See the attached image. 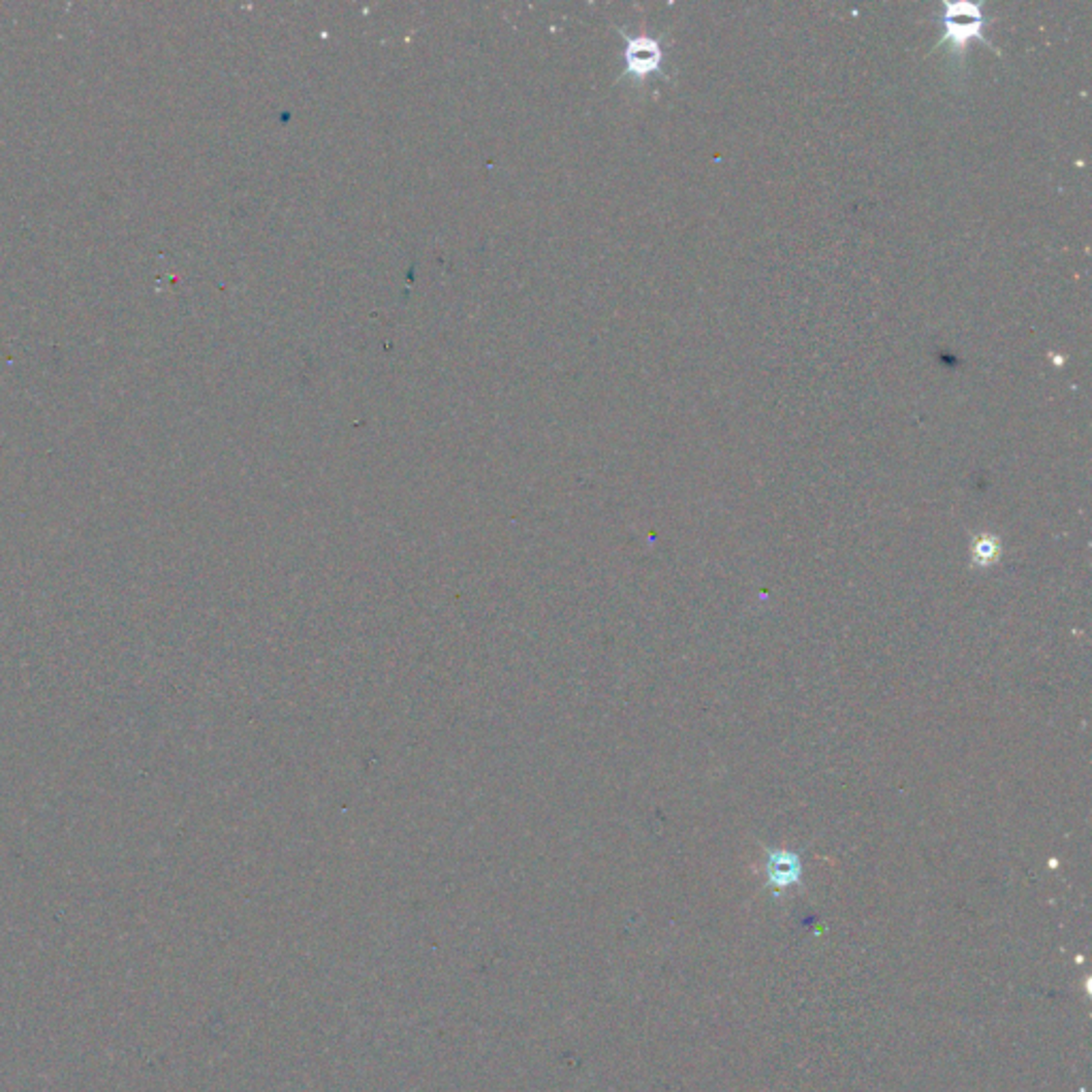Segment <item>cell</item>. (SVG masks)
I'll use <instances>...</instances> for the list:
<instances>
[{
	"mask_svg": "<svg viewBox=\"0 0 1092 1092\" xmlns=\"http://www.w3.org/2000/svg\"><path fill=\"white\" fill-rule=\"evenodd\" d=\"M943 11L945 35L939 43H951L958 54H965L967 45L975 39L990 45V41L981 35L984 15L977 3H943Z\"/></svg>",
	"mask_w": 1092,
	"mask_h": 1092,
	"instance_id": "cell-1",
	"label": "cell"
},
{
	"mask_svg": "<svg viewBox=\"0 0 1092 1092\" xmlns=\"http://www.w3.org/2000/svg\"><path fill=\"white\" fill-rule=\"evenodd\" d=\"M661 62H664V52H661L659 43L653 37L649 35L627 37V48H625L627 73L634 75L636 80H645L651 73L659 71Z\"/></svg>",
	"mask_w": 1092,
	"mask_h": 1092,
	"instance_id": "cell-2",
	"label": "cell"
},
{
	"mask_svg": "<svg viewBox=\"0 0 1092 1092\" xmlns=\"http://www.w3.org/2000/svg\"><path fill=\"white\" fill-rule=\"evenodd\" d=\"M799 857L789 851H777L771 857V881L777 885H789L799 877Z\"/></svg>",
	"mask_w": 1092,
	"mask_h": 1092,
	"instance_id": "cell-3",
	"label": "cell"
},
{
	"mask_svg": "<svg viewBox=\"0 0 1092 1092\" xmlns=\"http://www.w3.org/2000/svg\"><path fill=\"white\" fill-rule=\"evenodd\" d=\"M1001 553V544L995 536H984L973 547V561L977 566H990L995 564Z\"/></svg>",
	"mask_w": 1092,
	"mask_h": 1092,
	"instance_id": "cell-4",
	"label": "cell"
}]
</instances>
